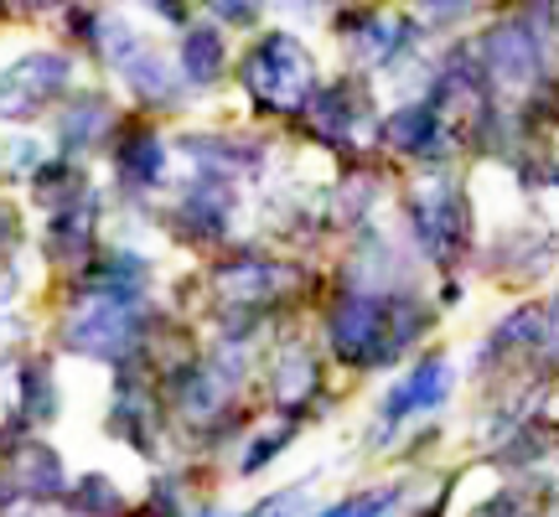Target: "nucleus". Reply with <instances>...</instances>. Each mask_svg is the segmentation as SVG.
Returning <instances> with one entry per match:
<instances>
[{
  "label": "nucleus",
  "instance_id": "nucleus-1",
  "mask_svg": "<svg viewBox=\"0 0 559 517\" xmlns=\"http://www.w3.org/2000/svg\"><path fill=\"white\" fill-rule=\"evenodd\" d=\"M430 305L415 300V290H347L342 285L337 305L326 311V347L342 368L353 373H373V368H394V362L430 332Z\"/></svg>",
  "mask_w": 559,
  "mask_h": 517
},
{
  "label": "nucleus",
  "instance_id": "nucleus-2",
  "mask_svg": "<svg viewBox=\"0 0 559 517\" xmlns=\"http://www.w3.org/2000/svg\"><path fill=\"white\" fill-rule=\"evenodd\" d=\"M243 88L260 115H275V120H290V115H306V104L317 94V58L306 52V41L290 37V32H264L249 58H243Z\"/></svg>",
  "mask_w": 559,
  "mask_h": 517
},
{
  "label": "nucleus",
  "instance_id": "nucleus-3",
  "mask_svg": "<svg viewBox=\"0 0 559 517\" xmlns=\"http://www.w3.org/2000/svg\"><path fill=\"white\" fill-rule=\"evenodd\" d=\"M404 218H409V239L415 249L430 264L440 269H451L461 258L472 254V202L461 192L456 177H445V171H430L425 181L409 187V197H404Z\"/></svg>",
  "mask_w": 559,
  "mask_h": 517
},
{
  "label": "nucleus",
  "instance_id": "nucleus-4",
  "mask_svg": "<svg viewBox=\"0 0 559 517\" xmlns=\"http://www.w3.org/2000/svg\"><path fill=\"white\" fill-rule=\"evenodd\" d=\"M306 130H311V140L317 145H326V151H337V156L347 160H362L373 145H379V104H373V88H368V79H332L321 83L317 94H311V104H306Z\"/></svg>",
  "mask_w": 559,
  "mask_h": 517
},
{
  "label": "nucleus",
  "instance_id": "nucleus-5",
  "mask_svg": "<svg viewBox=\"0 0 559 517\" xmlns=\"http://www.w3.org/2000/svg\"><path fill=\"white\" fill-rule=\"evenodd\" d=\"M451 398V362L445 358H419L409 373H404L389 394H383V409H379V424L383 430H400L404 419L415 414H430Z\"/></svg>",
  "mask_w": 559,
  "mask_h": 517
},
{
  "label": "nucleus",
  "instance_id": "nucleus-6",
  "mask_svg": "<svg viewBox=\"0 0 559 517\" xmlns=\"http://www.w3.org/2000/svg\"><path fill=\"white\" fill-rule=\"evenodd\" d=\"M321 383V362L317 352H306V347H290V352H280L275 362V404L280 409H300V404H311V394H317Z\"/></svg>",
  "mask_w": 559,
  "mask_h": 517
},
{
  "label": "nucleus",
  "instance_id": "nucleus-7",
  "mask_svg": "<svg viewBox=\"0 0 559 517\" xmlns=\"http://www.w3.org/2000/svg\"><path fill=\"white\" fill-rule=\"evenodd\" d=\"M181 58H187V73H192L198 83H213L223 73V37L213 32V26H198V32H187Z\"/></svg>",
  "mask_w": 559,
  "mask_h": 517
},
{
  "label": "nucleus",
  "instance_id": "nucleus-8",
  "mask_svg": "<svg viewBox=\"0 0 559 517\" xmlns=\"http://www.w3.org/2000/svg\"><path fill=\"white\" fill-rule=\"evenodd\" d=\"M409 5H415V16L425 32H451V26L477 16L481 0H409Z\"/></svg>",
  "mask_w": 559,
  "mask_h": 517
},
{
  "label": "nucleus",
  "instance_id": "nucleus-9",
  "mask_svg": "<svg viewBox=\"0 0 559 517\" xmlns=\"http://www.w3.org/2000/svg\"><path fill=\"white\" fill-rule=\"evenodd\" d=\"M400 502V486H383V492H362V497H347L337 507H326L321 517H383Z\"/></svg>",
  "mask_w": 559,
  "mask_h": 517
},
{
  "label": "nucleus",
  "instance_id": "nucleus-10",
  "mask_svg": "<svg viewBox=\"0 0 559 517\" xmlns=\"http://www.w3.org/2000/svg\"><path fill=\"white\" fill-rule=\"evenodd\" d=\"M285 440H290V424H280L275 435H260L254 440V450H243V471H260L264 460H275L285 450Z\"/></svg>",
  "mask_w": 559,
  "mask_h": 517
},
{
  "label": "nucleus",
  "instance_id": "nucleus-11",
  "mask_svg": "<svg viewBox=\"0 0 559 517\" xmlns=\"http://www.w3.org/2000/svg\"><path fill=\"white\" fill-rule=\"evenodd\" d=\"M254 517H306V486H296V492H280V497H270Z\"/></svg>",
  "mask_w": 559,
  "mask_h": 517
},
{
  "label": "nucleus",
  "instance_id": "nucleus-12",
  "mask_svg": "<svg viewBox=\"0 0 559 517\" xmlns=\"http://www.w3.org/2000/svg\"><path fill=\"white\" fill-rule=\"evenodd\" d=\"M254 5H260V0H213V11L228 16V21H249L254 16Z\"/></svg>",
  "mask_w": 559,
  "mask_h": 517
},
{
  "label": "nucleus",
  "instance_id": "nucleus-13",
  "mask_svg": "<svg viewBox=\"0 0 559 517\" xmlns=\"http://www.w3.org/2000/svg\"><path fill=\"white\" fill-rule=\"evenodd\" d=\"M275 5H285L290 16H300V21H311V16H321L326 11V0H275Z\"/></svg>",
  "mask_w": 559,
  "mask_h": 517
}]
</instances>
